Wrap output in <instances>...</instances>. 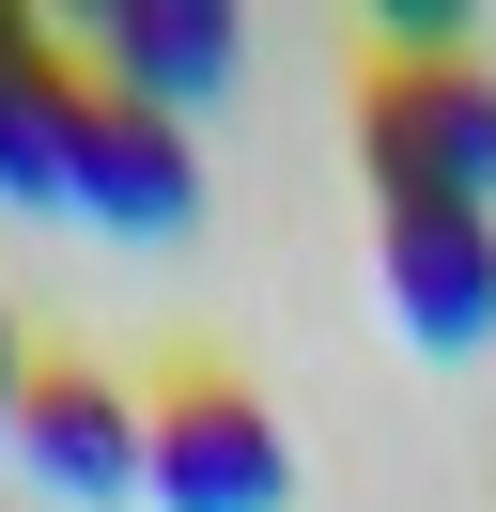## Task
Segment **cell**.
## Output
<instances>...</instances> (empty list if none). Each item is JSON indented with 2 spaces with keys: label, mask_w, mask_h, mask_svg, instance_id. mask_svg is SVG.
<instances>
[{
  "label": "cell",
  "mask_w": 496,
  "mask_h": 512,
  "mask_svg": "<svg viewBox=\"0 0 496 512\" xmlns=\"http://www.w3.org/2000/svg\"><path fill=\"white\" fill-rule=\"evenodd\" d=\"M388 326L419 357H481L496 342V218H465V202H403L388 218Z\"/></svg>",
  "instance_id": "5b68a950"
},
{
  "label": "cell",
  "mask_w": 496,
  "mask_h": 512,
  "mask_svg": "<svg viewBox=\"0 0 496 512\" xmlns=\"http://www.w3.org/2000/svg\"><path fill=\"white\" fill-rule=\"evenodd\" d=\"M140 497L155 512H279V497H295V450H279V419L248 404L233 373H171V388H155Z\"/></svg>",
  "instance_id": "3957f363"
},
{
  "label": "cell",
  "mask_w": 496,
  "mask_h": 512,
  "mask_svg": "<svg viewBox=\"0 0 496 512\" xmlns=\"http://www.w3.org/2000/svg\"><path fill=\"white\" fill-rule=\"evenodd\" d=\"M357 156H372V202H465L496 218V78L481 63H372L357 94Z\"/></svg>",
  "instance_id": "6da1fadb"
},
{
  "label": "cell",
  "mask_w": 496,
  "mask_h": 512,
  "mask_svg": "<svg viewBox=\"0 0 496 512\" xmlns=\"http://www.w3.org/2000/svg\"><path fill=\"white\" fill-rule=\"evenodd\" d=\"M62 218L186 233V218H202V156H186V125H171V109H124L109 78H78V125H62Z\"/></svg>",
  "instance_id": "277c9868"
},
{
  "label": "cell",
  "mask_w": 496,
  "mask_h": 512,
  "mask_svg": "<svg viewBox=\"0 0 496 512\" xmlns=\"http://www.w3.org/2000/svg\"><path fill=\"white\" fill-rule=\"evenodd\" d=\"M16 388H31V357H16V326H0V435H16Z\"/></svg>",
  "instance_id": "ba28073f"
},
{
  "label": "cell",
  "mask_w": 496,
  "mask_h": 512,
  "mask_svg": "<svg viewBox=\"0 0 496 512\" xmlns=\"http://www.w3.org/2000/svg\"><path fill=\"white\" fill-rule=\"evenodd\" d=\"M78 78H93V63H62L16 0H0V202H31V218H62V125H78Z\"/></svg>",
  "instance_id": "52a82bcc"
},
{
  "label": "cell",
  "mask_w": 496,
  "mask_h": 512,
  "mask_svg": "<svg viewBox=\"0 0 496 512\" xmlns=\"http://www.w3.org/2000/svg\"><path fill=\"white\" fill-rule=\"evenodd\" d=\"M0 450L31 466V497H62V512H124V497H140V466H155V404H124V373L31 357L16 435H0Z\"/></svg>",
  "instance_id": "7a4b0ae2"
},
{
  "label": "cell",
  "mask_w": 496,
  "mask_h": 512,
  "mask_svg": "<svg viewBox=\"0 0 496 512\" xmlns=\"http://www.w3.org/2000/svg\"><path fill=\"white\" fill-rule=\"evenodd\" d=\"M233 63H248L233 0H109V16H93V78H109L124 109H171V125H186Z\"/></svg>",
  "instance_id": "8992f818"
}]
</instances>
